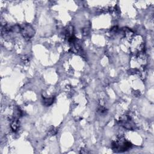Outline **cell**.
Here are the masks:
<instances>
[{
    "instance_id": "obj_1",
    "label": "cell",
    "mask_w": 154,
    "mask_h": 154,
    "mask_svg": "<svg viewBox=\"0 0 154 154\" xmlns=\"http://www.w3.org/2000/svg\"><path fill=\"white\" fill-rule=\"evenodd\" d=\"M20 32L26 39H30L34 35V30L29 25H25L20 28Z\"/></svg>"
},
{
    "instance_id": "obj_2",
    "label": "cell",
    "mask_w": 154,
    "mask_h": 154,
    "mask_svg": "<svg viewBox=\"0 0 154 154\" xmlns=\"http://www.w3.org/2000/svg\"><path fill=\"white\" fill-rule=\"evenodd\" d=\"M53 100H54V99H53L52 98H45L44 99V104L46 106H49L50 105H51L53 102Z\"/></svg>"
}]
</instances>
